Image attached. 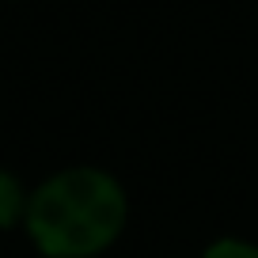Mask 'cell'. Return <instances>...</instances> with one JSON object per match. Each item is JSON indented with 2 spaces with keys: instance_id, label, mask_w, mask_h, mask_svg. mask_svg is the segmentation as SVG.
I'll return each mask as SVG.
<instances>
[{
  "instance_id": "6da1fadb",
  "label": "cell",
  "mask_w": 258,
  "mask_h": 258,
  "mask_svg": "<svg viewBox=\"0 0 258 258\" xmlns=\"http://www.w3.org/2000/svg\"><path fill=\"white\" fill-rule=\"evenodd\" d=\"M129 224V194L110 171L80 163L53 171L27 198L23 232L42 258H99Z\"/></svg>"
},
{
  "instance_id": "7a4b0ae2",
  "label": "cell",
  "mask_w": 258,
  "mask_h": 258,
  "mask_svg": "<svg viewBox=\"0 0 258 258\" xmlns=\"http://www.w3.org/2000/svg\"><path fill=\"white\" fill-rule=\"evenodd\" d=\"M27 198H31V194L23 190V182H19L12 171L0 167V232H12V228L23 224Z\"/></svg>"
},
{
  "instance_id": "3957f363",
  "label": "cell",
  "mask_w": 258,
  "mask_h": 258,
  "mask_svg": "<svg viewBox=\"0 0 258 258\" xmlns=\"http://www.w3.org/2000/svg\"><path fill=\"white\" fill-rule=\"evenodd\" d=\"M202 258H258V243L239 239V235H220L202 250Z\"/></svg>"
}]
</instances>
